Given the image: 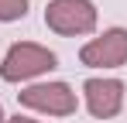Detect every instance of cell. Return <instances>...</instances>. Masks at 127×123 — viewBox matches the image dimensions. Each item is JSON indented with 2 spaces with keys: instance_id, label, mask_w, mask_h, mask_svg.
<instances>
[{
  "instance_id": "5",
  "label": "cell",
  "mask_w": 127,
  "mask_h": 123,
  "mask_svg": "<svg viewBox=\"0 0 127 123\" xmlns=\"http://www.w3.org/2000/svg\"><path fill=\"white\" fill-rule=\"evenodd\" d=\"M83 92H86V106L96 120L117 116L120 106H124V85L117 79H89L83 85Z\"/></svg>"
},
{
  "instance_id": "7",
  "label": "cell",
  "mask_w": 127,
  "mask_h": 123,
  "mask_svg": "<svg viewBox=\"0 0 127 123\" xmlns=\"http://www.w3.org/2000/svg\"><path fill=\"white\" fill-rule=\"evenodd\" d=\"M7 123H38V120H28V116H14V120H7Z\"/></svg>"
},
{
  "instance_id": "1",
  "label": "cell",
  "mask_w": 127,
  "mask_h": 123,
  "mask_svg": "<svg viewBox=\"0 0 127 123\" xmlns=\"http://www.w3.org/2000/svg\"><path fill=\"white\" fill-rule=\"evenodd\" d=\"M48 68H55V55L41 44L24 41V44H14L7 51V58L0 65V75H3V82H24V79H34V75L48 72Z\"/></svg>"
},
{
  "instance_id": "8",
  "label": "cell",
  "mask_w": 127,
  "mask_h": 123,
  "mask_svg": "<svg viewBox=\"0 0 127 123\" xmlns=\"http://www.w3.org/2000/svg\"><path fill=\"white\" fill-rule=\"evenodd\" d=\"M0 123H3V106H0Z\"/></svg>"
},
{
  "instance_id": "4",
  "label": "cell",
  "mask_w": 127,
  "mask_h": 123,
  "mask_svg": "<svg viewBox=\"0 0 127 123\" xmlns=\"http://www.w3.org/2000/svg\"><path fill=\"white\" fill-rule=\"evenodd\" d=\"M79 62L89 68H117L127 62V31L124 27H110L100 38H93L89 44H83Z\"/></svg>"
},
{
  "instance_id": "6",
  "label": "cell",
  "mask_w": 127,
  "mask_h": 123,
  "mask_svg": "<svg viewBox=\"0 0 127 123\" xmlns=\"http://www.w3.org/2000/svg\"><path fill=\"white\" fill-rule=\"evenodd\" d=\"M28 14V0H0V20H17Z\"/></svg>"
},
{
  "instance_id": "3",
  "label": "cell",
  "mask_w": 127,
  "mask_h": 123,
  "mask_svg": "<svg viewBox=\"0 0 127 123\" xmlns=\"http://www.w3.org/2000/svg\"><path fill=\"white\" fill-rule=\"evenodd\" d=\"M21 96V106L38 109L48 116H72L76 113V92L65 82H41V85H28Z\"/></svg>"
},
{
  "instance_id": "2",
  "label": "cell",
  "mask_w": 127,
  "mask_h": 123,
  "mask_svg": "<svg viewBox=\"0 0 127 123\" xmlns=\"http://www.w3.org/2000/svg\"><path fill=\"white\" fill-rule=\"evenodd\" d=\"M45 24L55 34H89L96 27V7L89 0H52Z\"/></svg>"
}]
</instances>
